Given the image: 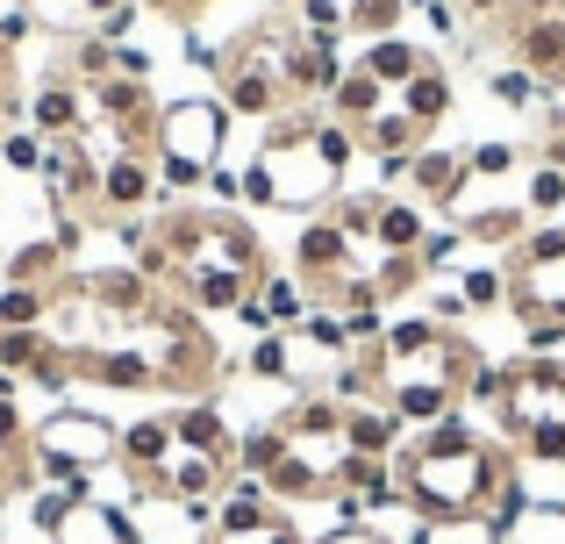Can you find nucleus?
<instances>
[{"instance_id": "obj_43", "label": "nucleus", "mask_w": 565, "mask_h": 544, "mask_svg": "<svg viewBox=\"0 0 565 544\" xmlns=\"http://www.w3.org/2000/svg\"><path fill=\"white\" fill-rule=\"evenodd\" d=\"M458 8H466V14H480V22H487V14H501L509 0H458Z\"/></svg>"}, {"instance_id": "obj_33", "label": "nucleus", "mask_w": 565, "mask_h": 544, "mask_svg": "<svg viewBox=\"0 0 565 544\" xmlns=\"http://www.w3.org/2000/svg\"><path fill=\"white\" fill-rule=\"evenodd\" d=\"M466 244H472L466 230H423V244H415V266H423V273H444L458 252H466Z\"/></svg>"}, {"instance_id": "obj_38", "label": "nucleus", "mask_w": 565, "mask_h": 544, "mask_svg": "<svg viewBox=\"0 0 565 544\" xmlns=\"http://www.w3.org/2000/svg\"><path fill=\"white\" fill-rule=\"evenodd\" d=\"M501 373H509V365H494V359H487V351H480V365H472V373H466V402L494 408V402H501Z\"/></svg>"}, {"instance_id": "obj_28", "label": "nucleus", "mask_w": 565, "mask_h": 544, "mask_svg": "<svg viewBox=\"0 0 565 544\" xmlns=\"http://www.w3.org/2000/svg\"><path fill=\"white\" fill-rule=\"evenodd\" d=\"M415 287H423V266H415V252H386V258H373V294H380V308H386V301H408Z\"/></svg>"}, {"instance_id": "obj_23", "label": "nucleus", "mask_w": 565, "mask_h": 544, "mask_svg": "<svg viewBox=\"0 0 565 544\" xmlns=\"http://www.w3.org/2000/svg\"><path fill=\"white\" fill-rule=\"evenodd\" d=\"M359 143H365L373 158H394V151H423V129H415L408 115H401V100H394V108H380L373 122L359 129Z\"/></svg>"}, {"instance_id": "obj_3", "label": "nucleus", "mask_w": 565, "mask_h": 544, "mask_svg": "<svg viewBox=\"0 0 565 544\" xmlns=\"http://www.w3.org/2000/svg\"><path fill=\"white\" fill-rule=\"evenodd\" d=\"M515 473V451H501V437L472 430L466 416H444L401 451V494L415 516H487L494 488Z\"/></svg>"}, {"instance_id": "obj_11", "label": "nucleus", "mask_w": 565, "mask_h": 544, "mask_svg": "<svg viewBox=\"0 0 565 544\" xmlns=\"http://www.w3.org/2000/svg\"><path fill=\"white\" fill-rule=\"evenodd\" d=\"M158 201H166V186H158L151 151H122L100 166V215H143Z\"/></svg>"}, {"instance_id": "obj_17", "label": "nucleus", "mask_w": 565, "mask_h": 544, "mask_svg": "<svg viewBox=\"0 0 565 544\" xmlns=\"http://www.w3.org/2000/svg\"><path fill=\"white\" fill-rule=\"evenodd\" d=\"M172 437H180L186 451H207V459H230V466H236V430H230V416H222L215 402L172 408Z\"/></svg>"}, {"instance_id": "obj_26", "label": "nucleus", "mask_w": 565, "mask_h": 544, "mask_svg": "<svg viewBox=\"0 0 565 544\" xmlns=\"http://www.w3.org/2000/svg\"><path fill=\"white\" fill-rule=\"evenodd\" d=\"M0 330H51V294L43 287H0Z\"/></svg>"}, {"instance_id": "obj_14", "label": "nucleus", "mask_w": 565, "mask_h": 544, "mask_svg": "<svg viewBox=\"0 0 565 544\" xmlns=\"http://www.w3.org/2000/svg\"><path fill=\"white\" fill-rule=\"evenodd\" d=\"M344 266H359V252H351L344 230H337L330 215L301 223V237H294V273H301V279H330V273H344Z\"/></svg>"}, {"instance_id": "obj_41", "label": "nucleus", "mask_w": 565, "mask_h": 544, "mask_svg": "<svg viewBox=\"0 0 565 544\" xmlns=\"http://www.w3.org/2000/svg\"><path fill=\"white\" fill-rule=\"evenodd\" d=\"M22 445H29L22 408H14V394H0V459H8V451H22Z\"/></svg>"}, {"instance_id": "obj_10", "label": "nucleus", "mask_w": 565, "mask_h": 544, "mask_svg": "<svg viewBox=\"0 0 565 544\" xmlns=\"http://www.w3.org/2000/svg\"><path fill=\"white\" fill-rule=\"evenodd\" d=\"M230 473H236L230 459H207V451L172 445V459L151 473V488H143V494H166V502H193V509H207L222 488H230Z\"/></svg>"}, {"instance_id": "obj_44", "label": "nucleus", "mask_w": 565, "mask_h": 544, "mask_svg": "<svg viewBox=\"0 0 565 544\" xmlns=\"http://www.w3.org/2000/svg\"><path fill=\"white\" fill-rule=\"evenodd\" d=\"M14 8H22V0H14Z\"/></svg>"}, {"instance_id": "obj_6", "label": "nucleus", "mask_w": 565, "mask_h": 544, "mask_svg": "<svg viewBox=\"0 0 565 544\" xmlns=\"http://www.w3.org/2000/svg\"><path fill=\"white\" fill-rule=\"evenodd\" d=\"M494 430L509 437L515 451L544 430H565V359L552 351H530V359H509L501 373V402H494Z\"/></svg>"}, {"instance_id": "obj_20", "label": "nucleus", "mask_w": 565, "mask_h": 544, "mask_svg": "<svg viewBox=\"0 0 565 544\" xmlns=\"http://www.w3.org/2000/svg\"><path fill=\"white\" fill-rule=\"evenodd\" d=\"M394 100H401V115H408V122H415V129H423V137H429V129H437L444 115H451L458 86H451V72H444V65H429V72H415V79L401 86Z\"/></svg>"}, {"instance_id": "obj_18", "label": "nucleus", "mask_w": 565, "mask_h": 544, "mask_svg": "<svg viewBox=\"0 0 565 544\" xmlns=\"http://www.w3.org/2000/svg\"><path fill=\"white\" fill-rule=\"evenodd\" d=\"M429 65H437V57H429L423 43H408V36H373L359 51V72H373L386 94H401V86H408L415 72H429Z\"/></svg>"}, {"instance_id": "obj_19", "label": "nucleus", "mask_w": 565, "mask_h": 544, "mask_svg": "<svg viewBox=\"0 0 565 544\" xmlns=\"http://www.w3.org/2000/svg\"><path fill=\"white\" fill-rule=\"evenodd\" d=\"M401 430H408V423H401L386 402H351L344 408V445L365 451V459H386V451L401 445Z\"/></svg>"}, {"instance_id": "obj_7", "label": "nucleus", "mask_w": 565, "mask_h": 544, "mask_svg": "<svg viewBox=\"0 0 565 544\" xmlns=\"http://www.w3.org/2000/svg\"><path fill=\"white\" fill-rule=\"evenodd\" d=\"M207 544H308L301 523L265 494V480L230 473V488L215 494V516H207Z\"/></svg>"}, {"instance_id": "obj_13", "label": "nucleus", "mask_w": 565, "mask_h": 544, "mask_svg": "<svg viewBox=\"0 0 565 544\" xmlns=\"http://www.w3.org/2000/svg\"><path fill=\"white\" fill-rule=\"evenodd\" d=\"M172 416H137V423H122V451H115V466L129 473V494H143L151 488V473L172 459Z\"/></svg>"}, {"instance_id": "obj_16", "label": "nucleus", "mask_w": 565, "mask_h": 544, "mask_svg": "<svg viewBox=\"0 0 565 544\" xmlns=\"http://www.w3.org/2000/svg\"><path fill=\"white\" fill-rule=\"evenodd\" d=\"M51 544H137V537H129V516H122V509H108L100 494H86V502L65 509V523L51 531Z\"/></svg>"}, {"instance_id": "obj_5", "label": "nucleus", "mask_w": 565, "mask_h": 544, "mask_svg": "<svg viewBox=\"0 0 565 544\" xmlns=\"http://www.w3.org/2000/svg\"><path fill=\"white\" fill-rule=\"evenodd\" d=\"M509 308L523 316L530 351H558L565 344V223H537L523 244H515Z\"/></svg>"}, {"instance_id": "obj_37", "label": "nucleus", "mask_w": 565, "mask_h": 544, "mask_svg": "<svg viewBox=\"0 0 565 544\" xmlns=\"http://www.w3.org/2000/svg\"><path fill=\"white\" fill-rule=\"evenodd\" d=\"M401 8H408V0H359V8H351V29H359L365 43H373V36H394Z\"/></svg>"}, {"instance_id": "obj_8", "label": "nucleus", "mask_w": 565, "mask_h": 544, "mask_svg": "<svg viewBox=\"0 0 565 544\" xmlns=\"http://www.w3.org/2000/svg\"><path fill=\"white\" fill-rule=\"evenodd\" d=\"M29 445L65 459V466H79V473H100V466H115V451H122V423L94 416V408H57V416H43L36 430H29Z\"/></svg>"}, {"instance_id": "obj_1", "label": "nucleus", "mask_w": 565, "mask_h": 544, "mask_svg": "<svg viewBox=\"0 0 565 544\" xmlns=\"http://www.w3.org/2000/svg\"><path fill=\"white\" fill-rule=\"evenodd\" d=\"M158 237L172 252V301H186L193 316H236L250 294L273 279L265 266V244L250 223L215 209H166L158 215Z\"/></svg>"}, {"instance_id": "obj_29", "label": "nucleus", "mask_w": 565, "mask_h": 544, "mask_svg": "<svg viewBox=\"0 0 565 544\" xmlns=\"http://www.w3.org/2000/svg\"><path fill=\"white\" fill-rule=\"evenodd\" d=\"M43 158H51V143L36 129H8L0 137V172H14V180H43Z\"/></svg>"}, {"instance_id": "obj_15", "label": "nucleus", "mask_w": 565, "mask_h": 544, "mask_svg": "<svg viewBox=\"0 0 565 544\" xmlns=\"http://www.w3.org/2000/svg\"><path fill=\"white\" fill-rule=\"evenodd\" d=\"M466 180H472V172H466V158H458V151H444V143H423V151L408 158V186H415L423 201H437V209H451V201L466 194Z\"/></svg>"}, {"instance_id": "obj_40", "label": "nucleus", "mask_w": 565, "mask_h": 544, "mask_svg": "<svg viewBox=\"0 0 565 544\" xmlns=\"http://www.w3.org/2000/svg\"><path fill=\"white\" fill-rule=\"evenodd\" d=\"M466 316H472V301L458 287H437V294H429V322H444V330H451V322H466Z\"/></svg>"}, {"instance_id": "obj_32", "label": "nucleus", "mask_w": 565, "mask_h": 544, "mask_svg": "<svg viewBox=\"0 0 565 544\" xmlns=\"http://www.w3.org/2000/svg\"><path fill=\"white\" fill-rule=\"evenodd\" d=\"M22 380H29V387H43V394H65L72 380H79V359H72V351H65V344H57V337H51V351H43V359L29 365Z\"/></svg>"}, {"instance_id": "obj_42", "label": "nucleus", "mask_w": 565, "mask_h": 544, "mask_svg": "<svg viewBox=\"0 0 565 544\" xmlns=\"http://www.w3.org/2000/svg\"><path fill=\"white\" fill-rule=\"evenodd\" d=\"M207 194H215V201H244V172L215 166V172H207Z\"/></svg>"}, {"instance_id": "obj_21", "label": "nucleus", "mask_w": 565, "mask_h": 544, "mask_svg": "<svg viewBox=\"0 0 565 544\" xmlns=\"http://www.w3.org/2000/svg\"><path fill=\"white\" fill-rule=\"evenodd\" d=\"M380 108H386V86L373 79V72H359V65H351L344 79H337V94H330V122H344V129H365Z\"/></svg>"}, {"instance_id": "obj_4", "label": "nucleus", "mask_w": 565, "mask_h": 544, "mask_svg": "<svg viewBox=\"0 0 565 544\" xmlns=\"http://www.w3.org/2000/svg\"><path fill=\"white\" fill-rule=\"evenodd\" d=\"M222 143H230V108L201 94L186 100H166L158 108V137H151V166H158V186L166 194H193V186H207V172L222 166Z\"/></svg>"}, {"instance_id": "obj_9", "label": "nucleus", "mask_w": 565, "mask_h": 544, "mask_svg": "<svg viewBox=\"0 0 565 544\" xmlns=\"http://www.w3.org/2000/svg\"><path fill=\"white\" fill-rule=\"evenodd\" d=\"M129 537L137 544H207V516L215 502L193 509V502H166V494H129Z\"/></svg>"}, {"instance_id": "obj_12", "label": "nucleus", "mask_w": 565, "mask_h": 544, "mask_svg": "<svg viewBox=\"0 0 565 544\" xmlns=\"http://www.w3.org/2000/svg\"><path fill=\"white\" fill-rule=\"evenodd\" d=\"M515 57L537 86H565V8L552 14H523L515 22Z\"/></svg>"}, {"instance_id": "obj_27", "label": "nucleus", "mask_w": 565, "mask_h": 544, "mask_svg": "<svg viewBox=\"0 0 565 544\" xmlns=\"http://www.w3.org/2000/svg\"><path fill=\"white\" fill-rule=\"evenodd\" d=\"M258 301H265V316H273V330H294V322H301L308 308H316V301H308V279H301V273L265 279V287H258Z\"/></svg>"}, {"instance_id": "obj_25", "label": "nucleus", "mask_w": 565, "mask_h": 544, "mask_svg": "<svg viewBox=\"0 0 565 544\" xmlns=\"http://www.w3.org/2000/svg\"><path fill=\"white\" fill-rule=\"evenodd\" d=\"M472 244H523L530 237V209L523 201H501V209H480L472 223H458Z\"/></svg>"}, {"instance_id": "obj_22", "label": "nucleus", "mask_w": 565, "mask_h": 544, "mask_svg": "<svg viewBox=\"0 0 565 544\" xmlns=\"http://www.w3.org/2000/svg\"><path fill=\"white\" fill-rule=\"evenodd\" d=\"M423 209H415V201H386L380 194V215H373V252L386 258V252H415V244H423Z\"/></svg>"}, {"instance_id": "obj_39", "label": "nucleus", "mask_w": 565, "mask_h": 544, "mask_svg": "<svg viewBox=\"0 0 565 544\" xmlns=\"http://www.w3.org/2000/svg\"><path fill=\"white\" fill-rule=\"evenodd\" d=\"M308 544H394V537H386L380 523H330V531L308 537Z\"/></svg>"}, {"instance_id": "obj_35", "label": "nucleus", "mask_w": 565, "mask_h": 544, "mask_svg": "<svg viewBox=\"0 0 565 544\" xmlns=\"http://www.w3.org/2000/svg\"><path fill=\"white\" fill-rule=\"evenodd\" d=\"M466 166H472V180H509V172L523 166V151H515V143H472Z\"/></svg>"}, {"instance_id": "obj_2", "label": "nucleus", "mask_w": 565, "mask_h": 544, "mask_svg": "<svg viewBox=\"0 0 565 544\" xmlns=\"http://www.w3.org/2000/svg\"><path fill=\"white\" fill-rule=\"evenodd\" d=\"M359 151V129L330 122V108L294 100L273 115V137L244 166V209H322L344 194V166Z\"/></svg>"}, {"instance_id": "obj_34", "label": "nucleus", "mask_w": 565, "mask_h": 544, "mask_svg": "<svg viewBox=\"0 0 565 544\" xmlns=\"http://www.w3.org/2000/svg\"><path fill=\"white\" fill-rule=\"evenodd\" d=\"M244 365H250V380H279V387H287V330H265Z\"/></svg>"}, {"instance_id": "obj_24", "label": "nucleus", "mask_w": 565, "mask_h": 544, "mask_svg": "<svg viewBox=\"0 0 565 544\" xmlns=\"http://www.w3.org/2000/svg\"><path fill=\"white\" fill-rule=\"evenodd\" d=\"M408 544H509V537H501L487 516H429V523L415 516V537Z\"/></svg>"}, {"instance_id": "obj_30", "label": "nucleus", "mask_w": 565, "mask_h": 544, "mask_svg": "<svg viewBox=\"0 0 565 544\" xmlns=\"http://www.w3.org/2000/svg\"><path fill=\"white\" fill-rule=\"evenodd\" d=\"M458 294L472 301V316H487V308L509 301V273H501V266H466V273H458Z\"/></svg>"}, {"instance_id": "obj_36", "label": "nucleus", "mask_w": 565, "mask_h": 544, "mask_svg": "<svg viewBox=\"0 0 565 544\" xmlns=\"http://www.w3.org/2000/svg\"><path fill=\"white\" fill-rule=\"evenodd\" d=\"M487 94H494L501 108H530V100H537V79H530L523 65H501V72H487Z\"/></svg>"}, {"instance_id": "obj_31", "label": "nucleus", "mask_w": 565, "mask_h": 544, "mask_svg": "<svg viewBox=\"0 0 565 544\" xmlns=\"http://www.w3.org/2000/svg\"><path fill=\"white\" fill-rule=\"evenodd\" d=\"M51 351V330H0V373H14L22 380L29 365Z\"/></svg>"}]
</instances>
